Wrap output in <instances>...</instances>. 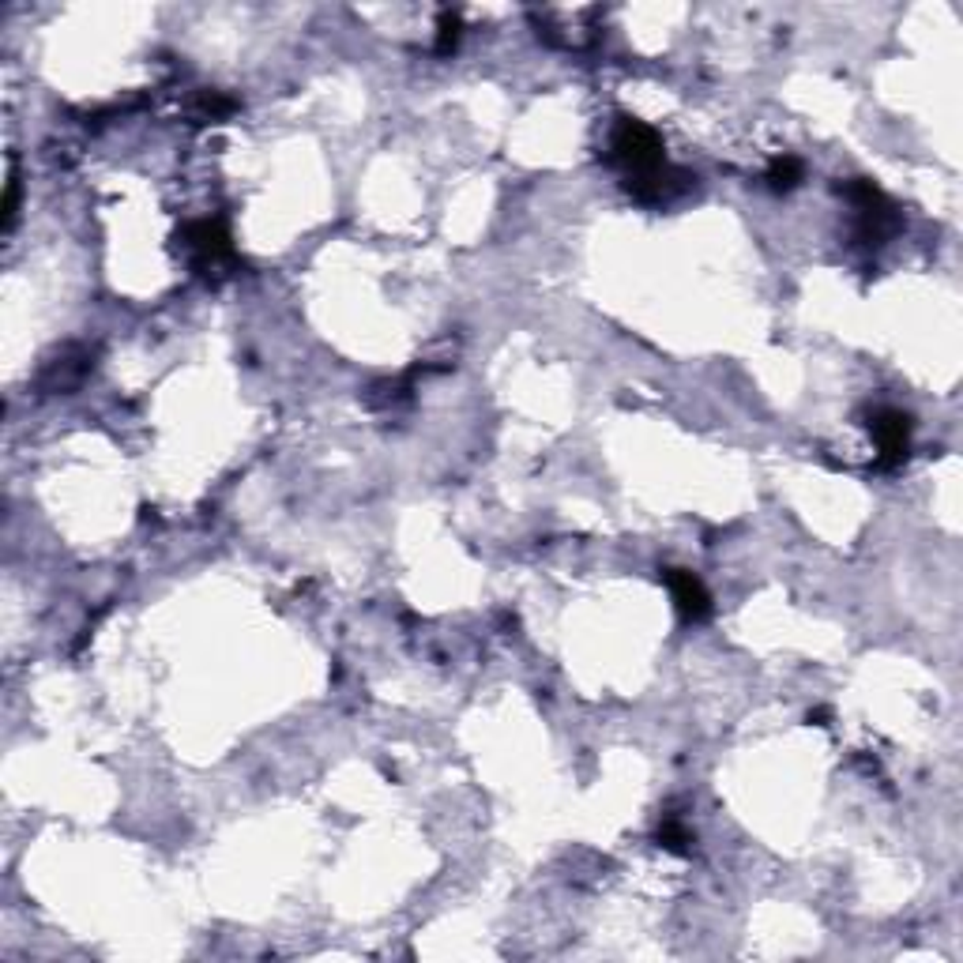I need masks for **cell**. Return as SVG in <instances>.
<instances>
[{"label": "cell", "mask_w": 963, "mask_h": 963, "mask_svg": "<svg viewBox=\"0 0 963 963\" xmlns=\"http://www.w3.org/2000/svg\"><path fill=\"white\" fill-rule=\"evenodd\" d=\"M662 584L670 587L674 606L685 621H708L711 617V595L708 587L685 568H662Z\"/></svg>", "instance_id": "4"}, {"label": "cell", "mask_w": 963, "mask_h": 963, "mask_svg": "<svg viewBox=\"0 0 963 963\" xmlns=\"http://www.w3.org/2000/svg\"><path fill=\"white\" fill-rule=\"evenodd\" d=\"M802 173H805L802 159H794V155H779V159H771L764 181H768V185H771L775 192H791V189L802 185Z\"/></svg>", "instance_id": "5"}, {"label": "cell", "mask_w": 963, "mask_h": 963, "mask_svg": "<svg viewBox=\"0 0 963 963\" xmlns=\"http://www.w3.org/2000/svg\"><path fill=\"white\" fill-rule=\"evenodd\" d=\"M460 35H463V19H460L456 12H440V19H437V53H440V57L456 53Z\"/></svg>", "instance_id": "6"}, {"label": "cell", "mask_w": 963, "mask_h": 963, "mask_svg": "<svg viewBox=\"0 0 963 963\" xmlns=\"http://www.w3.org/2000/svg\"><path fill=\"white\" fill-rule=\"evenodd\" d=\"M16 211H19V181H16V173H8V192H5V230L16 226Z\"/></svg>", "instance_id": "9"}, {"label": "cell", "mask_w": 963, "mask_h": 963, "mask_svg": "<svg viewBox=\"0 0 963 963\" xmlns=\"http://www.w3.org/2000/svg\"><path fill=\"white\" fill-rule=\"evenodd\" d=\"M869 433L877 440L881 451V467H896L907 460L911 451V414H903L896 407H881L869 414Z\"/></svg>", "instance_id": "3"}, {"label": "cell", "mask_w": 963, "mask_h": 963, "mask_svg": "<svg viewBox=\"0 0 963 963\" xmlns=\"http://www.w3.org/2000/svg\"><path fill=\"white\" fill-rule=\"evenodd\" d=\"M824 719H828L824 708H821V711H809V722H817V727H824Z\"/></svg>", "instance_id": "10"}, {"label": "cell", "mask_w": 963, "mask_h": 963, "mask_svg": "<svg viewBox=\"0 0 963 963\" xmlns=\"http://www.w3.org/2000/svg\"><path fill=\"white\" fill-rule=\"evenodd\" d=\"M233 109H237V102L230 95H219V90H203L200 102H196L200 120H226Z\"/></svg>", "instance_id": "7"}, {"label": "cell", "mask_w": 963, "mask_h": 963, "mask_svg": "<svg viewBox=\"0 0 963 963\" xmlns=\"http://www.w3.org/2000/svg\"><path fill=\"white\" fill-rule=\"evenodd\" d=\"M689 843H692V835H689V828L678 821V817H667L658 824V847H667V851H674V854H685L689 851Z\"/></svg>", "instance_id": "8"}, {"label": "cell", "mask_w": 963, "mask_h": 963, "mask_svg": "<svg viewBox=\"0 0 963 963\" xmlns=\"http://www.w3.org/2000/svg\"><path fill=\"white\" fill-rule=\"evenodd\" d=\"M606 159L625 170L628 185H632V181H644V177H651V173H658L662 166H667L658 132L651 125H644V120H637V117H617Z\"/></svg>", "instance_id": "1"}, {"label": "cell", "mask_w": 963, "mask_h": 963, "mask_svg": "<svg viewBox=\"0 0 963 963\" xmlns=\"http://www.w3.org/2000/svg\"><path fill=\"white\" fill-rule=\"evenodd\" d=\"M185 249L192 253V264L200 271H215L223 264L233 260V245H230V233L219 219H200V223H189L185 226Z\"/></svg>", "instance_id": "2"}]
</instances>
